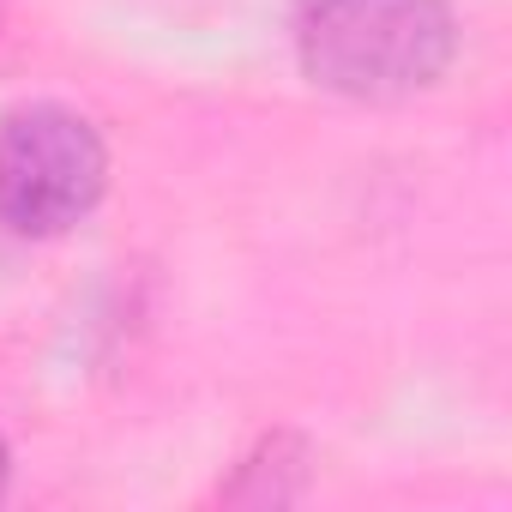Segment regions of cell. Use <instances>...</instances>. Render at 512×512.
<instances>
[{
    "label": "cell",
    "instance_id": "obj_1",
    "mask_svg": "<svg viewBox=\"0 0 512 512\" xmlns=\"http://www.w3.org/2000/svg\"><path fill=\"white\" fill-rule=\"evenodd\" d=\"M452 49V0H296V55L308 79L356 103L428 91Z\"/></svg>",
    "mask_w": 512,
    "mask_h": 512
},
{
    "label": "cell",
    "instance_id": "obj_2",
    "mask_svg": "<svg viewBox=\"0 0 512 512\" xmlns=\"http://www.w3.org/2000/svg\"><path fill=\"white\" fill-rule=\"evenodd\" d=\"M109 157L85 115L25 103L0 121V223L13 235H61L103 193Z\"/></svg>",
    "mask_w": 512,
    "mask_h": 512
},
{
    "label": "cell",
    "instance_id": "obj_3",
    "mask_svg": "<svg viewBox=\"0 0 512 512\" xmlns=\"http://www.w3.org/2000/svg\"><path fill=\"white\" fill-rule=\"evenodd\" d=\"M0 488H7V440H0Z\"/></svg>",
    "mask_w": 512,
    "mask_h": 512
}]
</instances>
